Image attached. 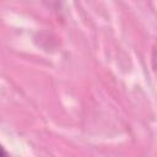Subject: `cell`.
Listing matches in <instances>:
<instances>
[{"label":"cell","instance_id":"6da1fadb","mask_svg":"<svg viewBox=\"0 0 157 157\" xmlns=\"http://www.w3.org/2000/svg\"><path fill=\"white\" fill-rule=\"evenodd\" d=\"M7 155H9V152L0 145V156H7Z\"/></svg>","mask_w":157,"mask_h":157}]
</instances>
